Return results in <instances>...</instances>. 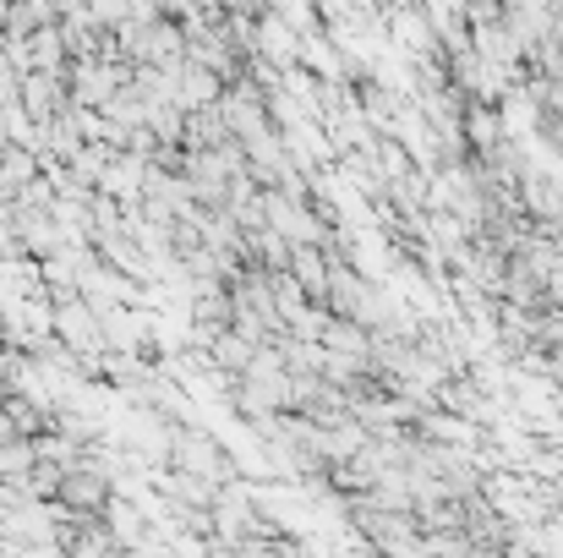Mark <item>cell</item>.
I'll list each match as a JSON object with an SVG mask.
<instances>
[{"label":"cell","mask_w":563,"mask_h":558,"mask_svg":"<svg viewBox=\"0 0 563 558\" xmlns=\"http://www.w3.org/2000/svg\"><path fill=\"white\" fill-rule=\"evenodd\" d=\"M55 493H60V504H77V510H99V504H104V477H93V471H66Z\"/></svg>","instance_id":"obj_1"}]
</instances>
